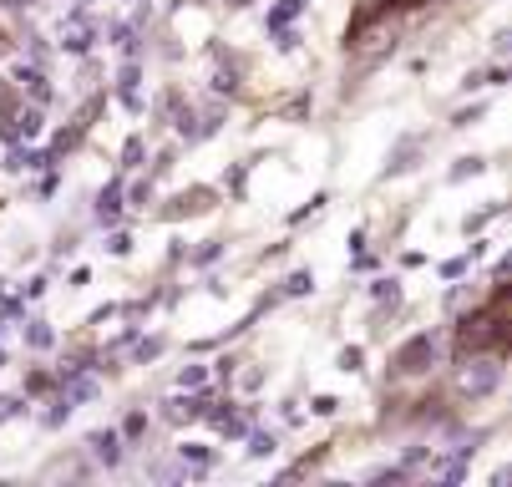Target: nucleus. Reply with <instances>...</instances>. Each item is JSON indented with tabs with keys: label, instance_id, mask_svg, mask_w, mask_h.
<instances>
[{
	"label": "nucleus",
	"instance_id": "obj_1",
	"mask_svg": "<svg viewBox=\"0 0 512 487\" xmlns=\"http://www.w3.org/2000/svg\"><path fill=\"white\" fill-rule=\"evenodd\" d=\"M497 381H502V366H497L492 356H467V361L452 371V391H457V396H467V401L492 396V391H497Z\"/></svg>",
	"mask_w": 512,
	"mask_h": 487
},
{
	"label": "nucleus",
	"instance_id": "obj_2",
	"mask_svg": "<svg viewBox=\"0 0 512 487\" xmlns=\"http://www.w3.org/2000/svg\"><path fill=\"white\" fill-rule=\"evenodd\" d=\"M431 361H436V340H431V335H411L401 351H396V371H401V376H421Z\"/></svg>",
	"mask_w": 512,
	"mask_h": 487
},
{
	"label": "nucleus",
	"instance_id": "obj_3",
	"mask_svg": "<svg viewBox=\"0 0 512 487\" xmlns=\"http://www.w3.org/2000/svg\"><path fill=\"white\" fill-rule=\"evenodd\" d=\"M92 452H97L102 462H117V437H92Z\"/></svg>",
	"mask_w": 512,
	"mask_h": 487
},
{
	"label": "nucleus",
	"instance_id": "obj_4",
	"mask_svg": "<svg viewBox=\"0 0 512 487\" xmlns=\"http://www.w3.org/2000/svg\"><path fill=\"white\" fill-rule=\"evenodd\" d=\"M168 416H173V422H183V416H193V406L188 401H168Z\"/></svg>",
	"mask_w": 512,
	"mask_h": 487
},
{
	"label": "nucleus",
	"instance_id": "obj_5",
	"mask_svg": "<svg viewBox=\"0 0 512 487\" xmlns=\"http://www.w3.org/2000/svg\"><path fill=\"white\" fill-rule=\"evenodd\" d=\"M6 46H11V41H6V36H0V51H6Z\"/></svg>",
	"mask_w": 512,
	"mask_h": 487
}]
</instances>
